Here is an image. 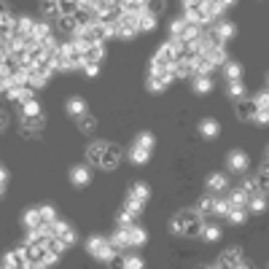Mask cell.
<instances>
[{
	"instance_id": "cell-46",
	"label": "cell",
	"mask_w": 269,
	"mask_h": 269,
	"mask_svg": "<svg viewBox=\"0 0 269 269\" xmlns=\"http://www.w3.org/2000/svg\"><path fill=\"white\" fill-rule=\"evenodd\" d=\"M143 258L140 256H124V269H143Z\"/></svg>"
},
{
	"instance_id": "cell-10",
	"label": "cell",
	"mask_w": 269,
	"mask_h": 269,
	"mask_svg": "<svg viewBox=\"0 0 269 269\" xmlns=\"http://www.w3.org/2000/svg\"><path fill=\"white\" fill-rule=\"evenodd\" d=\"M221 134V124L216 119H205V121H199V138H205V140H213Z\"/></svg>"
},
{
	"instance_id": "cell-59",
	"label": "cell",
	"mask_w": 269,
	"mask_h": 269,
	"mask_svg": "<svg viewBox=\"0 0 269 269\" xmlns=\"http://www.w3.org/2000/svg\"><path fill=\"white\" fill-rule=\"evenodd\" d=\"M33 269H51V266H46V264H33Z\"/></svg>"
},
{
	"instance_id": "cell-17",
	"label": "cell",
	"mask_w": 269,
	"mask_h": 269,
	"mask_svg": "<svg viewBox=\"0 0 269 269\" xmlns=\"http://www.w3.org/2000/svg\"><path fill=\"white\" fill-rule=\"evenodd\" d=\"M105 148H108V143H92L89 148H86V159L92 162V165H100L102 162V156H105Z\"/></svg>"
},
{
	"instance_id": "cell-43",
	"label": "cell",
	"mask_w": 269,
	"mask_h": 269,
	"mask_svg": "<svg viewBox=\"0 0 269 269\" xmlns=\"http://www.w3.org/2000/svg\"><path fill=\"white\" fill-rule=\"evenodd\" d=\"M105 243H108V239H105V237H89V239H86V251H89V253L94 256V253H97L100 248L105 245Z\"/></svg>"
},
{
	"instance_id": "cell-45",
	"label": "cell",
	"mask_w": 269,
	"mask_h": 269,
	"mask_svg": "<svg viewBox=\"0 0 269 269\" xmlns=\"http://www.w3.org/2000/svg\"><path fill=\"white\" fill-rule=\"evenodd\" d=\"M253 102H256V108H264V111H269V89H261L253 97Z\"/></svg>"
},
{
	"instance_id": "cell-21",
	"label": "cell",
	"mask_w": 269,
	"mask_h": 269,
	"mask_svg": "<svg viewBox=\"0 0 269 269\" xmlns=\"http://www.w3.org/2000/svg\"><path fill=\"white\" fill-rule=\"evenodd\" d=\"M191 84H194L197 94H210V92H213V78H210V75H194Z\"/></svg>"
},
{
	"instance_id": "cell-53",
	"label": "cell",
	"mask_w": 269,
	"mask_h": 269,
	"mask_svg": "<svg viewBox=\"0 0 269 269\" xmlns=\"http://www.w3.org/2000/svg\"><path fill=\"white\" fill-rule=\"evenodd\" d=\"M0 186H8V170L0 165Z\"/></svg>"
},
{
	"instance_id": "cell-11",
	"label": "cell",
	"mask_w": 269,
	"mask_h": 269,
	"mask_svg": "<svg viewBox=\"0 0 269 269\" xmlns=\"http://www.w3.org/2000/svg\"><path fill=\"white\" fill-rule=\"evenodd\" d=\"M229 189V178L224 172H213V175L207 178V191H213V194H221V191Z\"/></svg>"
},
{
	"instance_id": "cell-52",
	"label": "cell",
	"mask_w": 269,
	"mask_h": 269,
	"mask_svg": "<svg viewBox=\"0 0 269 269\" xmlns=\"http://www.w3.org/2000/svg\"><path fill=\"white\" fill-rule=\"evenodd\" d=\"M62 239H65V243H67V248H73V245H75V232H73V229H70V232H67V234H65Z\"/></svg>"
},
{
	"instance_id": "cell-55",
	"label": "cell",
	"mask_w": 269,
	"mask_h": 269,
	"mask_svg": "<svg viewBox=\"0 0 269 269\" xmlns=\"http://www.w3.org/2000/svg\"><path fill=\"white\" fill-rule=\"evenodd\" d=\"M202 3H205V0H183V8L186 6H202Z\"/></svg>"
},
{
	"instance_id": "cell-9",
	"label": "cell",
	"mask_w": 269,
	"mask_h": 269,
	"mask_svg": "<svg viewBox=\"0 0 269 269\" xmlns=\"http://www.w3.org/2000/svg\"><path fill=\"white\" fill-rule=\"evenodd\" d=\"M237 261H243V253H239L237 248H229V251H224V253L218 256L216 266H218V269H232Z\"/></svg>"
},
{
	"instance_id": "cell-38",
	"label": "cell",
	"mask_w": 269,
	"mask_h": 269,
	"mask_svg": "<svg viewBox=\"0 0 269 269\" xmlns=\"http://www.w3.org/2000/svg\"><path fill=\"white\" fill-rule=\"evenodd\" d=\"M146 86H148V92H153V94H162L167 89V84L162 81V78H156V75H148V81H146Z\"/></svg>"
},
{
	"instance_id": "cell-49",
	"label": "cell",
	"mask_w": 269,
	"mask_h": 269,
	"mask_svg": "<svg viewBox=\"0 0 269 269\" xmlns=\"http://www.w3.org/2000/svg\"><path fill=\"white\" fill-rule=\"evenodd\" d=\"M253 121H256V124H261V127H266V124H269V111L258 108V111H256V116H253Z\"/></svg>"
},
{
	"instance_id": "cell-14",
	"label": "cell",
	"mask_w": 269,
	"mask_h": 269,
	"mask_svg": "<svg viewBox=\"0 0 269 269\" xmlns=\"http://www.w3.org/2000/svg\"><path fill=\"white\" fill-rule=\"evenodd\" d=\"M54 38V30L49 24H43V22H35V33H33V46L38 43H46V41H51Z\"/></svg>"
},
{
	"instance_id": "cell-29",
	"label": "cell",
	"mask_w": 269,
	"mask_h": 269,
	"mask_svg": "<svg viewBox=\"0 0 269 269\" xmlns=\"http://www.w3.org/2000/svg\"><path fill=\"white\" fill-rule=\"evenodd\" d=\"M248 210H251V213H264L266 210V194H256V197L248 199Z\"/></svg>"
},
{
	"instance_id": "cell-60",
	"label": "cell",
	"mask_w": 269,
	"mask_h": 269,
	"mask_svg": "<svg viewBox=\"0 0 269 269\" xmlns=\"http://www.w3.org/2000/svg\"><path fill=\"white\" fill-rule=\"evenodd\" d=\"M199 269H218L216 264H205V266H199Z\"/></svg>"
},
{
	"instance_id": "cell-8",
	"label": "cell",
	"mask_w": 269,
	"mask_h": 269,
	"mask_svg": "<svg viewBox=\"0 0 269 269\" xmlns=\"http://www.w3.org/2000/svg\"><path fill=\"white\" fill-rule=\"evenodd\" d=\"M256 111H258V108H256L253 100H237V105H234V113H237L239 121H253Z\"/></svg>"
},
{
	"instance_id": "cell-36",
	"label": "cell",
	"mask_w": 269,
	"mask_h": 269,
	"mask_svg": "<svg viewBox=\"0 0 269 269\" xmlns=\"http://www.w3.org/2000/svg\"><path fill=\"white\" fill-rule=\"evenodd\" d=\"M186 27H189V22H186L183 16H180V19H172V24H170V35H172V38H180V35L186 33Z\"/></svg>"
},
{
	"instance_id": "cell-50",
	"label": "cell",
	"mask_w": 269,
	"mask_h": 269,
	"mask_svg": "<svg viewBox=\"0 0 269 269\" xmlns=\"http://www.w3.org/2000/svg\"><path fill=\"white\" fill-rule=\"evenodd\" d=\"M258 191H261V194H269V175H264V172H258Z\"/></svg>"
},
{
	"instance_id": "cell-62",
	"label": "cell",
	"mask_w": 269,
	"mask_h": 269,
	"mask_svg": "<svg viewBox=\"0 0 269 269\" xmlns=\"http://www.w3.org/2000/svg\"><path fill=\"white\" fill-rule=\"evenodd\" d=\"M266 159H269V148H266Z\"/></svg>"
},
{
	"instance_id": "cell-27",
	"label": "cell",
	"mask_w": 269,
	"mask_h": 269,
	"mask_svg": "<svg viewBox=\"0 0 269 269\" xmlns=\"http://www.w3.org/2000/svg\"><path fill=\"white\" fill-rule=\"evenodd\" d=\"M78 129H81L84 134H92L94 129H97V119H94L92 113H84V116L78 119Z\"/></svg>"
},
{
	"instance_id": "cell-3",
	"label": "cell",
	"mask_w": 269,
	"mask_h": 269,
	"mask_svg": "<svg viewBox=\"0 0 269 269\" xmlns=\"http://www.w3.org/2000/svg\"><path fill=\"white\" fill-rule=\"evenodd\" d=\"M226 165H229V172H237V175H243L251 162H248V153H245V151H232V153L226 156Z\"/></svg>"
},
{
	"instance_id": "cell-57",
	"label": "cell",
	"mask_w": 269,
	"mask_h": 269,
	"mask_svg": "<svg viewBox=\"0 0 269 269\" xmlns=\"http://www.w3.org/2000/svg\"><path fill=\"white\" fill-rule=\"evenodd\" d=\"M261 172H264V175H269V159H264V165H261Z\"/></svg>"
},
{
	"instance_id": "cell-47",
	"label": "cell",
	"mask_w": 269,
	"mask_h": 269,
	"mask_svg": "<svg viewBox=\"0 0 269 269\" xmlns=\"http://www.w3.org/2000/svg\"><path fill=\"white\" fill-rule=\"evenodd\" d=\"M81 70H84L86 78H97V75H100V65H97V62H86Z\"/></svg>"
},
{
	"instance_id": "cell-22",
	"label": "cell",
	"mask_w": 269,
	"mask_h": 269,
	"mask_svg": "<svg viewBox=\"0 0 269 269\" xmlns=\"http://www.w3.org/2000/svg\"><path fill=\"white\" fill-rule=\"evenodd\" d=\"M226 199H229V205H232V207H248V199H251V197H248L245 191L237 186V189H232L226 194Z\"/></svg>"
},
{
	"instance_id": "cell-42",
	"label": "cell",
	"mask_w": 269,
	"mask_h": 269,
	"mask_svg": "<svg viewBox=\"0 0 269 269\" xmlns=\"http://www.w3.org/2000/svg\"><path fill=\"white\" fill-rule=\"evenodd\" d=\"M229 210H232V205H229V199H216V207H213V216H221V218H226L229 216Z\"/></svg>"
},
{
	"instance_id": "cell-7",
	"label": "cell",
	"mask_w": 269,
	"mask_h": 269,
	"mask_svg": "<svg viewBox=\"0 0 269 269\" xmlns=\"http://www.w3.org/2000/svg\"><path fill=\"white\" fill-rule=\"evenodd\" d=\"M108 243L113 245V251H116V253H124V251H127V248H129V229L119 226L116 232L111 234V239H108Z\"/></svg>"
},
{
	"instance_id": "cell-54",
	"label": "cell",
	"mask_w": 269,
	"mask_h": 269,
	"mask_svg": "<svg viewBox=\"0 0 269 269\" xmlns=\"http://www.w3.org/2000/svg\"><path fill=\"white\" fill-rule=\"evenodd\" d=\"M8 127V113L6 111H0V132H3Z\"/></svg>"
},
{
	"instance_id": "cell-16",
	"label": "cell",
	"mask_w": 269,
	"mask_h": 269,
	"mask_svg": "<svg viewBox=\"0 0 269 269\" xmlns=\"http://www.w3.org/2000/svg\"><path fill=\"white\" fill-rule=\"evenodd\" d=\"M65 108H67V116H73V119H81L84 113H89L86 111V100H81V97H70Z\"/></svg>"
},
{
	"instance_id": "cell-15",
	"label": "cell",
	"mask_w": 269,
	"mask_h": 269,
	"mask_svg": "<svg viewBox=\"0 0 269 269\" xmlns=\"http://www.w3.org/2000/svg\"><path fill=\"white\" fill-rule=\"evenodd\" d=\"M205 57H207V60L213 62L216 67H224V65L229 62V57H226V49H224V43H216V46H213V49H210V51H207Z\"/></svg>"
},
{
	"instance_id": "cell-25",
	"label": "cell",
	"mask_w": 269,
	"mask_h": 269,
	"mask_svg": "<svg viewBox=\"0 0 269 269\" xmlns=\"http://www.w3.org/2000/svg\"><path fill=\"white\" fill-rule=\"evenodd\" d=\"M43 224H46V221L41 218L38 207H35V210H27V213H24V226H27V229H41Z\"/></svg>"
},
{
	"instance_id": "cell-19",
	"label": "cell",
	"mask_w": 269,
	"mask_h": 269,
	"mask_svg": "<svg viewBox=\"0 0 269 269\" xmlns=\"http://www.w3.org/2000/svg\"><path fill=\"white\" fill-rule=\"evenodd\" d=\"M221 73H224L226 81H243V65L239 62H226L221 67Z\"/></svg>"
},
{
	"instance_id": "cell-58",
	"label": "cell",
	"mask_w": 269,
	"mask_h": 269,
	"mask_svg": "<svg viewBox=\"0 0 269 269\" xmlns=\"http://www.w3.org/2000/svg\"><path fill=\"white\" fill-rule=\"evenodd\" d=\"M232 269H251V266H248V264H245V261H237V264H234V266H232Z\"/></svg>"
},
{
	"instance_id": "cell-12",
	"label": "cell",
	"mask_w": 269,
	"mask_h": 269,
	"mask_svg": "<svg viewBox=\"0 0 269 269\" xmlns=\"http://www.w3.org/2000/svg\"><path fill=\"white\" fill-rule=\"evenodd\" d=\"M199 237H202V243H218V239H221V226L213 224V221H205Z\"/></svg>"
},
{
	"instance_id": "cell-18",
	"label": "cell",
	"mask_w": 269,
	"mask_h": 269,
	"mask_svg": "<svg viewBox=\"0 0 269 269\" xmlns=\"http://www.w3.org/2000/svg\"><path fill=\"white\" fill-rule=\"evenodd\" d=\"M127 159L132 162V165H148L151 151H146V148H140V146H134V143H132V148H129V153H127Z\"/></svg>"
},
{
	"instance_id": "cell-51",
	"label": "cell",
	"mask_w": 269,
	"mask_h": 269,
	"mask_svg": "<svg viewBox=\"0 0 269 269\" xmlns=\"http://www.w3.org/2000/svg\"><path fill=\"white\" fill-rule=\"evenodd\" d=\"M108 266H111V269H124V256L116 253V256H113L111 261H108Z\"/></svg>"
},
{
	"instance_id": "cell-35",
	"label": "cell",
	"mask_w": 269,
	"mask_h": 269,
	"mask_svg": "<svg viewBox=\"0 0 269 269\" xmlns=\"http://www.w3.org/2000/svg\"><path fill=\"white\" fill-rule=\"evenodd\" d=\"M113 256H116V251H113V245H111V243H105V245L100 248V251L94 253V258H97V261H102V264H108Z\"/></svg>"
},
{
	"instance_id": "cell-56",
	"label": "cell",
	"mask_w": 269,
	"mask_h": 269,
	"mask_svg": "<svg viewBox=\"0 0 269 269\" xmlns=\"http://www.w3.org/2000/svg\"><path fill=\"white\" fill-rule=\"evenodd\" d=\"M218 3H221V6H224V8H232V6L237 3V0H218Z\"/></svg>"
},
{
	"instance_id": "cell-32",
	"label": "cell",
	"mask_w": 269,
	"mask_h": 269,
	"mask_svg": "<svg viewBox=\"0 0 269 269\" xmlns=\"http://www.w3.org/2000/svg\"><path fill=\"white\" fill-rule=\"evenodd\" d=\"M49 229H51V237H65L67 232H70V226L65 224V221H60V218H54V221H49Z\"/></svg>"
},
{
	"instance_id": "cell-26",
	"label": "cell",
	"mask_w": 269,
	"mask_h": 269,
	"mask_svg": "<svg viewBox=\"0 0 269 269\" xmlns=\"http://www.w3.org/2000/svg\"><path fill=\"white\" fill-rule=\"evenodd\" d=\"M226 221H229V224H234V226L245 224V221H248V207H232V210H229V216H226Z\"/></svg>"
},
{
	"instance_id": "cell-30",
	"label": "cell",
	"mask_w": 269,
	"mask_h": 269,
	"mask_svg": "<svg viewBox=\"0 0 269 269\" xmlns=\"http://www.w3.org/2000/svg\"><path fill=\"white\" fill-rule=\"evenodd\" d=\"M143 207H146V202H140V199H134V197H127V202H124V210H127L129 216H134V218L143 213Z\"/></svg>"
},
{
	"instance_id": "cell-44",
	"label": "cell",
	"mask_w": 269,
	"mask_h": 269,
	"mask_svg": "<svg viewBox=\"0 0 269 269\" xmlns=\"http://www.w3.org/2000/svg\"><path fill=\"white\" fill-rule=\"evenodd\" d=\"M116 226H124V229H129L134 226V216H129L127 210H121V213L116 216Z\"/></svg>"
},
{
	"instance_id": "cell-20",
	"label": "cell",
	"mask_w": 269,
	"mask_h": 269,
	"mask_svg": "<svg viewBox=\"0 0 269 269\" xmlns=\"http://www.w3.org/2000/svg\"><path fill=\"white\" fill-rule=\"evenodd\" d=\"M102 57H105V43H92L89 49H86V54H84V65L86 62H102Z\"/></svg>"
},
{
	"instance_id": "cell-31",
	"label": "cell",
	"mask_w": 269,
	"mask_h": 269,
	"mask_svg": "<svg viewBox=\"0 0 269 269\" xmlns=\"http://www.w3.org/2000/svg\"><path fill=\"white\" fill-rule=\"evenodd\" d=\"M41 11H43L46 19H60V3H57V0H43Z\"/></svg>"
},
{
	"instance_id": "cell-33",
	"label": "cell",
	"mask_w": 269,
	"mask_h": 269,
	"mask_svg": "<svg viewBox=\"0 0 269 269\" xmlns=\"http://www.w3.org/2000/svg\"><path fill=\"white\" fill-rule=\"evenodd\" d=\"M134 146H140V148H146V151H151L153 146H156V138H153L151 132H140L138 138H134Z\"/></svg>"
},
{
	"instance_id": "cell-6",
	"label": "cell",
	"mask_w": 269,
	"mask_h": 269,
	"mask_svg": "<svg viewBox=\"0 0 269 269\" xmlns=\"http://www.w3.org/2000/svg\"><path fill=\"white\" fill-rule=\"evenodd\" d=\"M119 162H121V148H119V146H111V143H108V148H105V156H102V162H100V167L111 172V170L119 167Z\"/></svg>"
},
{
	"instance_id": "cell-41",
	"label": "cell",
	"mask_w": 269,
	"mask_h": 269,
	"mask_svg": "<svg viewBox=\"0 0 269 269\" xmlns=\"http://www.w3.org/2000/svg\"><path fill=\"white\" fill-rule=\"evenodd\" d=\"M170 232H172V234H183V232H186V221H183V213H178L175 218L170 221Z\"/></svg>"
},
{
	"instance_id": "cell-48",
	"label": "cell",
	"mask_w": 269,
	"mask_h": 269,
	"mask_svg": "<svg viewBox=\"0 0 269 269\" xmlns=\"http://www.w3.org/2000/svg\"><path fill=\"white\" fill-rule=\"evenodd\" d=\"M38 213H41V218L46 221V224L57 218V213H54V207H51V205H41V207H38Z\"/></svg>"
},
{
	"instance_id": "cell-13",
	"label": "cell",
	"mask_w": 269,
	"mask_h": 269,
	"mask_svg": "<svg viewBox=\"0 0 269 269\" xmlns=\"http://www.w3.org/2000/svg\"><path fill=\"white\" fill-rule=\"evenodd\" d=\"M146 243H148V232H146V229L138 226V224L129 226V248H143Z\"/></svg>"
},
{
	"instance_id": "cell-4",
	"label": "cell",
	"mask_w": 269,
	"mask_h": 269,
	"mask_svg": "<svg viewBox=\"0 0 269 269\" xmlns=\"http://www.w3.org/2000/svg\"><path fill=\"white\" fill-rule=\"evenodd\" d=\"M43 116H22V134L24 138H38V132L43 129Z\"/></svg>"
},
{
	"instance_id": "cell-39",
	"label": "cell",
	"mask_w": 269,
	"mask_h": 269,
	"mask_svg": "<svg viewBox=\"0 0 269 269\" xmlns=\"http://www.w3.org/2000/svg\"><path fill=\"white\" fill-rule=\"evenodd\" d=\"M22 116H41V105L35 102V97L22 102Z\"/></svg>"
},
{
	"instance_id": "cell-34",
	"label": "cell",
	"mask_w": 269,
	"mask_h": 269,
	"mask_svg": "<svg viewBox=\"0 0 269 269\" xmlns=\"http://www.w3.org/2000/svg\"><path fill=\"white\" fill-rule=\"evenodd\" d=\"M229 97H232L234 102L245 100V84L243 81H229Z\"/></svg>"
},
{
	"instance_id": "cell-2",
	"label": "cell",
	"mask_w": 269,
	"mask_h": 269,
	"mask_svg": "<svg viewBox=\"0 0 269 269\" xmlns=\"http://www.w3.org/2000/svg\"><path fill=\"white\" fill-rule=\"evenodd\" d=\"M183 221H186L183 237H199L202 226H205V216H199L197 210H191V213H183Z\"/></svg>"
},
{
	"instance_id": "cell-37",
	"label": "cell",
	"mask_w": 269,
	"mask_h": 269,
	"mask_svg": "<svg viewBox=\"0 0 269 269\" xmlns=\"http://www.w3.org/2000/svg\"><path fill=\"white\" fill-rule=\"evenodd\" d=\"M239 189H243L248 197H256V194H261V191H258V180H256V178H245L243 183H239Z\"/></svg>"
},
{
	"instance_id": "cell-23",
	"label": "cell",
	"mask_w": 269,
	"mask_h": 269,
	"mask_svg": "<svg viewBox=\"0 0 269 269\" xmlns=\"http://www.w3.org/2000/svg\"><path fill=\"white\" fill-rule=\"evenodd\" d=\"M138 30L140 33H153V30H156V16L148 14V11H143L138 16Z\"/></svg>"
},
{
	"instance_id": "cell-28",
	"label": "cell",
	"mask_w": 269,
	"mask_h": 269,
	"mask_svg": "<svg viewBox=\"0 0 269 269\" xmlns=\"http://www.w3.org/2000/svg\"><path fill=\"white\" fill-rule=\"evenodd\" d=\"M129 197L140 199V202H146V199L151 197V189H148L146 183H140V180H138V183H132V186H129Z\"/></svg>"
},
{
	"instance_id": "cell-61",
	"label": "cell",
	"mask_w": 269,
	"mask_h": 269,
	"mask_svg": "<svg viewBox=\"0 0 269 269\" xmlns=\"http://www.w3.org/2000/svg\"><path fill=\"white\" fill-rule=\"evenodd\" d=\"M6 194V186H0V197H3Z\"/></svg>"
},
{
	"instance_id": "cell-24",
	"label": "cell",
	"mask_w": 269,
	"mask_h": 269,
	"mask_svg": "<svg viewBox=\"0 0 269 269\" xmlns=\"http://www.w3.org/2000/svg\"><path fill=\"white\" fill-rule=\"evenodd\" d=\"M213 207H216V197L213 194H205L199 199V205H197V213L199 216H213Z\"/></svg>"
},
{
	"instance_id": "cell-1",
	"label": "cell",
	"mask_w": 269,
	"mask_h": 269,
	"mask_svg": "<svg viewBox=\"0 0 269 269\" xmlns=\"http://www.w3.org/2000/svg\"><path fill=\"white\" fill-rule=\"evenodd\" d=\"M67 178H70V186L84 189V186H89V183H92V170L86 167V165H75V167H70Z\"/></svg>"
},
{
	"instance_id": "cell-40",
	"label": "cell",
	"mask_w": 269,
	"mask_h": 269,
	"mask_svg": "<svg viewBox=\"0 0 269 269\" xmlns=\"http://www.w3.org/2000/svg\"><path fill=\"white\" fill-rule=\"evenodd\" d=\"M143 6H146V11L159 16L162 11H165V0H143Z\"/></svg>"
},
{
	"instance_id": "cell-5",
	"label": "cell",
	"mask_w": 269,
	"mask_h": 269,
	"mask_svg": "<svg viewBox=\"0 0 269 269\" xmlns=\"http://www.w3.org/2000/svg\"><path fill=\"white\" fill-rule=\"evenodd\" d=\"M210 33H213V38H216L218 43H224V41H229V38H234L237 30H234V24H232V22H226V19H218L216 27H213Z\"/></svg>"
}]
</instances>
